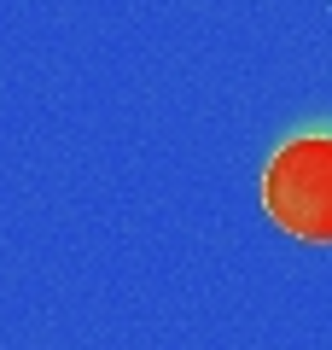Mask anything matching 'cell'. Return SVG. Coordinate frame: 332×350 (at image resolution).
Returning a JSON list of instances; mask_svg holds the SVG:
<instances>
[{"instance_id":"cell-1","label":"cell","mask_w":332,"mask_h":350,"mask_svg":"<svg viewBox=\"0 0 332 350\" xmlns=\"http://www.w3.org/2000/svg\"><path fill=\"white\" fill-rule=\"evenodd\" d=\"M262 204L286 234L332 245V135H303L274 152L262 175Z\"/></svg>"}]
</instances>
